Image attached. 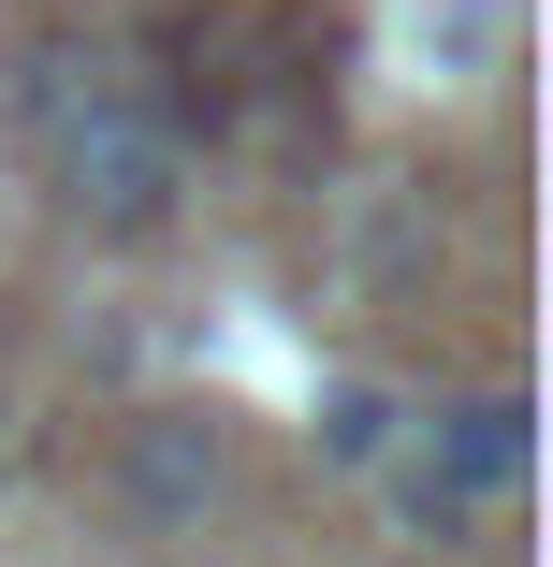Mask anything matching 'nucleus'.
<instances>
[{"mask_svg": "<svg viewBox=\"0 0 553 567\" xmlns=\"http://www.w3.org/2000/svg\"><path fill=\"white\" fill-rule=\"evenodd\" d=\"M524 466H539V408L495 379V393H452V408H422L408 436H393V524L408 538H467V524H495L510 495H524Z\"/></svg>", "mask_w": 553, "mask_h": 567, "instance_id": "obj_2", "label": "nucleus"}, {"mask_svg": "<svg viewBox=\"0 0 553 567\" xmlns=\"http://www.w3.org/2000/svg\"><path fill=\"white\" fill-rule=\"evenodd\" d=\"M102 495H117L132 538H204L218 495H234V408H132L117 451H102Z\"/></svg>", "mask_w": 553, "mask_h": 567, "instance_id": "obj_3", "label": "nucleus"}, {"mask_svg": "<svg viewBox=\"0 0 553 567\" xmlns=\"http://www.w3.org/2000/svg\"><path fill=\"white\" fill-rule=\"evenodd\" d=\"M0 466H16V408H0Z\"/></svg>", "mask_w": 553, "mask_h": 567, "instance_id": "obj_5", "label": "nucleus"}, {"mask_svg": "<svg viewBox=\"0 0 553 567\" xmlns=\"http://www.w3.org/2000/svg\"><path fill=\"white\" fill-rule=\"evenodd\" d=\"M16 132L44 146L59 204H73V234L102 248H146L175 234V204H190V132H175V102L132 73V59H102V44H30L16 59Z\"/></svg>", "mask_w": 553, "mask_h": 567, "instance_id": "obj_1", "label": "nucleus"}, {"mask_svg": "<svg viewBox=\"0 0 553 567\" xmlns=\"http://www.w3.org/2000/svg\"><path fill=\"white\" fill-rule=\"evenodd\" d=\"M393 436H408V408L379 379H336V393H320V466H393Z\"/></svg>", "mask_w": 553, "mask_h": 567, "instance_id": "obj_4", "label": "nucleus"}]
</instances>
